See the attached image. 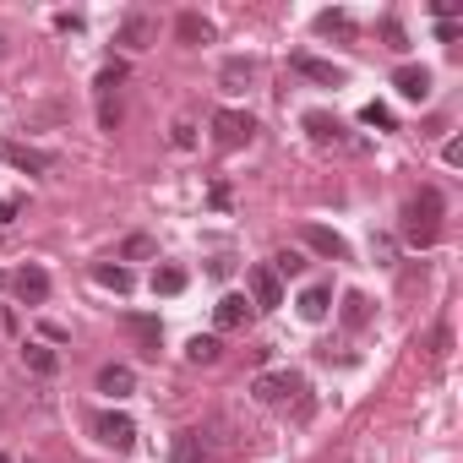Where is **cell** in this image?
I'll return each instance as SVG.
<instances>
[{"instance_id":"24","label":"cell","mask_w":463,"mask_h":463,"mask_svg":"<svg viewBox=\"0 0 463 463\" xmlns=\"http://www.w3.org/2000/svg\"><path fill=\"white\" fill-rule=\"evenodd\" d=\"M180 289H185V273H180V268H153V295L175 300Z\"/></svg>"},{"instance_id":"11","label":"cell","mask_w":463,"mask_h":463,"mask_svg":"<svg viewBox=\"0 0 463 463\" xmlns=\"http://www.w3.org/2000/svg\"><path fill=\"white\" fill-rule=\"evenodd\" d=\"M175 39H180V44H213L218 28H213L202 12H180V17H175Z\"/></svg>"},{"instance_id":"10","label":"cell","mask_w":463,"mask_h":463,"mask_svg":"<svg viewBox=\"0 0 463 463\" xmlns=\"http://www.w3.org/2000/svg\"><path fill=\"white\" fill-rule=\"evenodd\" d=\"M300 241H306L311 251L333 257V262H344V257H349V241H344V235H333V229H322V223H306V229H300Z\"/></svg>"},{"instance_id":"28","label":"cell","mask_w":463,"mask_h":463,"mask_svg":"<svg viewBox=\"0 0 463 463\" xmlns=\"http://www.w3.org/2000/svg\"><path fill=\"white\" fill-rule=\"evenodd\" d=\"M382 39H387V50H398V55L409 50V33H403V23H398V17H382Z\"/></svg>"},{"instance_id":"12","label":"cell","mask_w":463,"mask_h":463,"mask_svg":"<svg viewBox=\"0 0 463 463\" xmlns=\"http://www.w3.org/2000/svg\"><path fill=\"white\" fill-rule=\"evenodd\" d=\"M99 392L104 398H131L137 392V371L131 365H104L99 371Z\"/></svg>"},{"instance_id":"27","label":"cell","mask_w":463,"mask_h":463,"mask_svg":"<svg viewBox=\"0 0 463 463\" xmlns=\"http://www.w3.org/2000/svg\"><path fill=\"white\" fill-rule=\"evenodd\" d=\"M317 33H354L349 12H317Z\"/></svg>"},{"instance_id":"36","label":"cell","mask_w":463,"mask_h":463,"mask_svg":"<svg viewBox=\"0 0 463 463\" xmlns=\"http://www.w3.org/2000/svg\"><path fill=\"white\" fill-rule=\"evenodd\" d=\"M441 158H447V164H463V142H458V137H452V142H447V147H441Z\"/></svg>"},{"instance_id":"20","label":"cell","mask_w":463,"mask_h":463,"mask_svg":"<svg viewBox=\"0 0 463 463\" xmlns=\"http://www.w3.org/2000/svg\"><path fill=\"white\" fill-rule=\"evenodd\" d=\"M126 327L137 333V344H142V354L153 360V354H158V338H164V327H158V317H126Z\"/></svg>"},{"instance_id":"33","label":"cell","mask_w":463,"mask_h":463,"mask_svg":"<svg viewBox=\"0 0 463 463\" xmlns=\"http://www.w3.org/2000/svg\"><path fill=\"white\" fill-rule=\"evenodd\" d=\"M23 213V196H6V202H0V223H12Z\"/></svg>"},{"instance_id":"14","label":"cell","mask_w":463,"mask_h":463,"mask_svg":"<svg viewBox=\"0 0 463 463\" xmlns=\"http://www.w3.org/2000/svg\"><path fill=\"white\" fill-rule=\"evenodd\" d=\"M246 317H251V300H246V295H223V300L213 306V322H218V327H246Z\"/></svg>"},{"instance_id":"9","label":"cell","mask_w":463,"mask_h":463,"mask_svg":"<svg viewBox=\"0 0 463 463\" xmlns=\"http://www.w3.org/2000/svg\"><path fill=\"white\" fill-rule=\"evenodd\" d=\"M392 88H398L409 104H425V99H430V88H436V77H430L425 66H398V71H392Z\"/></svg>"},{"instance_id":"6","label":"cell","mask_w":463,"mask_h":463,"mask_svg":"<svg viewBox=\"0 0 463 463\" xmlns=\"http://www.w3.org/2000/svg\"><path fill=\"white\" fill-rule=\"evenodd\" d=\"M246 300H251V311H279V306H284V284L273 279L268 262L246 273Z\"/></svg>"},{"instance_id":"34","label":"cell","mask_w":463,"mask_h":463,"mask_svg":"<svg viewBox=\"0 0 463 463\" xmlns=\"http://www.w3.org/2000/svg\"><path fill=\"white\" fill-rule=\"evenodd\" d=\"M55 28H61V33H82V17H71V12H61V17H55Z\"/></svg>"},{"instance_id":"1","label":"cell","mask_w":463,"mask_h":463,"mask_svg":"<svg viewBox=\"0 0 463 463\" xmlns=\"http://www.w3.org/2000/svg\"><path fill=\"white\" fill-rule=\"evenodd\" d=\"M403 246L409 251H430L436 235H441V191L436 185H420L409 202H403Z\"/></svg>"},{"instance_id":"26","label":"cell","mask_w":463,"mask_h":463,"mask_svg":"<svg viewBox=\"0 0 463 463\" xmlns=\"http://www.w3.org/2000/svg\"><path fill=\"white\" fill-rule=\"evenodd\" d=\"M338 317H344V327H365L371 322V300L365 295H344V311Z\"/></svg>"},{"instance_id":"16","label":"cell","mask_w":463,"mask_h":463,"mask_svg":"<svg viewBox=\"0 0 463 463\" xmlns=\"http://www.w3.org/2000/svg\"><path fill=\"white\" fill-rule=\"evenodd\" d=\"M23 365H28L33 376H55V371H61L55 349H50V344H39V338H28V344H23Z\"/></svg>"},{"instance_id":"23","label":"cell","mask_w":463,"mask_h":463,"mask_svg":"<svg viewBox=\"0 0 463 463\" xmlns=\"http://www.w3.org/2000/svg\"><path fill=\"white\" fill-rule=\"evenodd\" d=\"M218 354H223V344H218L213 333H196V338L185 344V360H191V365H213Z\"/></svg>"},{"instance_id":"5","label":"cell","mask_w":463,"mask_h":463,"mask_svg":"<svg viewBox=\"0 0 463 463\" xmlns=\"http://www.w3.org/2000/svg\"><path fill=\"white\" fill-rule=\"evenodd\" d=\"M0 164H12V169H23V175H50V169H55V153L6 137V142H0Z\"/></svg>"},{"instance_id":"3","label":"cell","mask_w":463,"mask_h":463,"mask_svg":"<svg viewBox=\"0 0 463 463\" xmlns=\"http://www.w3.org/2000/svg\"><path fill=\"white\" fill-rule=\"evenodd\" d=\"M93 436H99L109 452H131V447H137V420L120 414V409H104V414H93Z\"/></svg>"},{"instance_id":"4","label":"cell","mask_w":463,"mask_h":463,"mask_svg":"<svg viewBox=\"0 0 463 463\" xmlns=\"http://www.w3.org/2000/svg\"><path fill=\"white\" fill-rule=\"evenodd\" d=\"M251 137H257V120L246 109H218L213 115V142L218 147H246Z\"/></svg>"},{"instance_id":"18","label":"cell","mask_w":463,"mask_h":463,"mask_svg":"<svg viewBox=\"0 0 463 463\" xmlns=\"http://www.w3.org/2000/svg\"><path fill=\"white\" fill-rule=\"evenodd\" d=\"M153 33H158V28H153L147 17H126V23H120V33H115V44H126V50H147V44H153Z\"/></svg>"},{"instance_id":"17","label":"cell","mask_w":463,"mask_h":463,"mask_svg":"<svg viewBox=\"0 0 463 463\" xmlns=\"http://www.w3.org/2000/svg\"><path fill=\"white\" fill-rule=\"evenodd\" d=\"M175 463H213L207 436H202V430H180V436H175Z\"/></svg>"},{"instance_id":"2","label":"cell","mask_w":463,"mask_h":463,"mask_svg":"<svg viewBox=\"0 0 463 463\" xmlns=\"http://www.w3.org/2000/svg\"><path fill=\"white\" fill-rule=\"evenodd\" d=\"M251 398L257 403H289V398H306V376L300 371H262L251 382Z\"/></svg>"},{"instance_id":"31","label":"cell","mask_w":463,"mask_h":463,"mask_svg":"<svg viewBox=\"0 0 463 463\" xmlns=\"http://www.w3.org/2000/svg\"><path fill=\"white\" fill-rule=\"evenodd\" d=\"M175 147H196V126L191 120H175V137H169Z\"/></svg>"},{"instance_id":"38","label":"cell","mask_w":463,"mask_h":463,"mask_svg":"<svg viewBox=\"0 0 463 463\" xmlns=\"http://www.w3.org/2000/svg\"><path fill=\"white\" fill-rule=\"evenodd\" d=\"M0 241H6V235H0Z\"/></svg>"},{"instance_id":"29","label":"cell","mask_w":463,"mask_h":463,"mask_svg":"<svg viewBox=\"0 0 463 463\" xmlns=\"http://www.w3.org/2000/svg\"><path fill=\"white\" fill-rule=\"evenodd\" d=\"M360 120H365V126H376V131H392V109H387V104H365V109H360Z\"/></svg>"},{"instance_id":"32","label":"cell","mask_w":463,"mask_h":463,"mask_svg":"<svg viewBox=\"0 0 463 463\" xmlns=\"http://www.w3.org/2000/svg\"><path fill=\"white\" fill-rule=\"evenodd\" d=\"M120 257H131V262H137V257H153V241H147V235H131Z\"/></svg>"},{"instance_id":"21","label":"cell","mask_w":463,"mask_h":463,"mask_svg":"<svg viewBox=\"0 0 463 463\" xmlns=\"http://www.w3.org/2000/svg\"><path fill=\"white\" fill-rule=\"evenodd\" d=\"M306 131H311V142H322V147H327V142H344V126H338L333 115H322V109L306 115Z\"/></svg>"},{"instance_id":"15","label":"cell","mask_w":463,"mask_h":463,"mask_svg":"<svg viewBox=\"0 0 463 463\" xmlns=\"http://www.w3.org/2000/svg\"><path fill=\"white\" fill-rule=\"evenodd\" d=\"M295 306H300V317H306V322H327V311H333V289H327V284H311Z\"/></svg>"},{"instance_id":"25","label":"cell","mask_w":463,"mask_h":463,"mask_svg":"<svg viewBox=\"0 0 463 463\" xmlns=\"http://www.w3.org/2000/svg\"><path fill=\"white\" fill-rule=\"evenodd\" d=\"M268 268H273V279L284 284V279H300V273H306V257H300V251H279Z\"/></svg>"},{"instance_id":"8","label":"cell","mask_w":463,"mask_h":463,"mask_svg":"<svg viewBox=\"0 0 463 463\" xmlns=\"http://www.w3.org/2000/svg\"><path fill=\"white\" fill-rule=\"evenodd\" d=\"M12 289H17V300H23V306H44V300H50V273L28 262V268H17V273H12Z\"/></svg>"},{"instance_id":"19","label":"cell","mask_w":463,"mask_h":463,"mask_svg":"<svg viewBox=\"0 0 463 463\" xmlns=\"http://www.w3.org/2000/svg\"><path fill=\"white\" fill-rule=\"evenodd\" d=\"M93 284H104V289H115V295H131V268H120V262H93Z\"/></svg>"},{"instance_id":"30","label":"cell","mask_w":463,"mask_h":463,"mask_svg":"<svg viewBox=\"0 0 463 463\" xmlns=\"http://www.w3.org/2000/svg\"><path fill=\"white\" fill-rule=\"evenodd\" d=\"M447 349H452V327H436V338H430V360L441 365V360H447Z\"/></svg>"},{"instance_id":"13","label":"cell","mask_w":463,"mask_h":463,"mask_svg":"<svg viewBox=\"0 0 463 463\" xmlns=\"http://www.w3.org/2000/svg\"><path fill=\"white\" fill-rule=\"evenodd\" d=\"M218 77H223V88H229V93H241V88H251V82H257V61H251V55H235V61H223V71H218Z\"/></svg>"},{"instance_id":"37","label":"cell","mask_w":463,"mask_h":463,"mask_svg":"<svg viewBox=\"0 0 463 463\" xmlns=\"http://www.w3.org/2000/svg\"><path fill=\"white\" fill-rule=\"evenodd\" d=\"M0 463H12V458H6V452H0Z\"/></svg>"},{"instance_id":"35","label":"cell","mask_w":463,"mask_h":463,"mask_svg":"<svg viewBox=\"0 0 463 463\" xmlns=\"http://www.w3.org/2000/svg\"><path fill=\"white\" fill-rule=\"evenodd\" d=\"M458 33H463V23H436V39H441V44H452Z\"/></svg>"},{"instance_id":"7","label":"cell","mask_w":463,"mask_h":463,"mask_svg":"<svg viewBox=\"0 0 463 463\" xmlns=\"http://www.w3.org/2000/svg\"><path fill=\"white\" fill-rule=\"evenodd\" d=\"M289 71H300L306 82H317V88H344L349 82V71L344 66H333V61H322V55H289Z\"/></svg>"},{"instance_id":"22","label":"cell","mask_w":463,"mask_h":463,"mask_svg":"<svg viewBox=\"0 0 463 463\" xmlns=\"http://www.w3.org/2000/svg\"><path fill=\"white\" fill-rule=\"evenodd\" d=\"M120 82H126V61H109V66H104V71L93 77V93H99V104H109Z\"/></svg>"}]
</instances>
